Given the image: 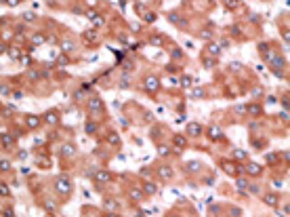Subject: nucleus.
<instances>
[{"instance_id": "nucleus-1", "label": "nucleus", "mask_w": 290, "mask_h": 217, "mask_svg": "<svg viewBox=\"0 0 290 217\" xmlns=\"http://www.w3.org/2000/svg\"><path fill=\"white\" fill-rule=\"evenodd\" d=\"M57 190H61L63 194L70 192V181H67V177H59V179H57Z\"/></svg>"}, {"instance_id": "nucleus-2", "label": "nucleus", "mask_w": 290, "mask_h": 217, "mask_svg": "<svg viewBox=\"0 0 290 217\" xmlns=\"http://www.w3.org/2000/svg\"><path fill=\"white\" fill-rule=\"evenodd\" d=\"M145 88H147L149 93L156 91V88H158V78H156V76H149V78L145 80Z\"/></svg>"}, {"instance_id": "nucleus-3", "label": "nucleus", "mask_w": 290, "mask_h": 217, "mask_svg": "<svg viewBox=\"0 0 290 217\" xmlns=\"http://www.w3.org/2000/svg\"><path fill=\"white\" fill-rule=\"evenodd\" d=\"M88 108H90L93 112H101V108H103V103H101V99H97V97H93V99L88 101Z\"/></svg>"}, {"instance_id": "nucleus-4", "label": "nucleus", "mask_w": 290, "mask_h": 217, "mask_svg": "<svg viewBox=\"0 0 290 217\" xmlns=\"http://www.w3.org/2000/svg\"><path fill=\"white\" fill-rule=\"evenodd\" d=\"M158 175H160L162 179H170V177H172V169H170V167H160V169H158Z\"/></svg>"}, {"instance_id": "nucleus-5", "label": "nucleus", "mask_w": 290, "mask_h": 217, "mask_svg": "<svg viewBox=\"0 0 290 217\" xmlns=\"http://www.w3.org/2000/svg\"><path fill=\"white\" fill-rule=\"evenodd\" d=\"M263 200H265L267 205H271V207H275V205H278V196H275V194H265V196H263Z\"/></svg>"}, {"instance_id": "nucleus-6", "label": "nucleus", "mask_w": 290, "mask_h": 217, "mask_svg": "<svg viewBox=\"0 0 290 217\" xmlns=\"http://www.w3.org/2000/svg\"><path fill=\"white\" fill-rule=\"evenodd\" d=\"M38 125H40V118H36V116H28V127L36 129Z\"/></svg>"}, {"instance_id": "nucleus-7", "label": "nucleus", "mask_w": 290, "mask_h": 217, "mask_svg": "<svg viewBox=\"0 0 290 217\" xmlns=\"http://www.w3.org/2000/svg\"><path fill=\"white\" fill-rule=\"evenodd\" d=\"M187 133H189V135H200V125H189V127H187Z\"/></svg>"}, {"instance_id": "nucleus-8", "label": "nucleus", "mask_w": 290, "mask_h": 217, "mask_svg": "<svg viewBox=\"0 0 290 217\" xmlns=\"http://www.w3.org/2000/svg\"><path fill=\"white\" fill-rule=\"evenodd\" d=\"M248 173L259 175V173H261V167H259V165H254V162H250V165H248Z\"/></svg>"}, {"instance_id": "nucleus-9", "label": "nucleus", "mask_w": 290, "mask_h": 217, "mask_svg": "<svg viewBox=\"0 0 290 217\" xmlns=\"http://www.w3.org/2000/svg\"><path fill=\"white\" fill-rule=\"evenodd\" d=\"M32 42H34V44H42V42H44V36H42V34H36V36L32 38Z\"/></svg>"}, {"instance_id": "nucleus-10", "label": "nucleus", "mask_w": 290, "mask_h": 217, "mask_svg": "<svg viewBox=\"0 0 290 217\" xmlns=\"http://www.w3.org/2000/svg\"><path fill=\"white\" fill-rule=\"evenodd\" d=\"M145 192H147V194H156L158 190H156V185H152V183H147V185H145Z\"/></svg>"}, {"instance_id": "nucleus-11", "label": "nucleus", "mask_w": 290, "mask_h": 217, "mask_svg": "<svg viewBox=\"0 0 290 217\" xmlns=\"http://www.w3.org/2000/svg\"><path fill=\"white\" fill-rule=\"evenodd\" d=\"M93 19H95V28H99V25H103V17H99V15H95Z\"/></svg>"}, {"instance_id": "nucleus-12", "label": "nucleus", "mask_w": 290, "mask_h": 217, "mask_svg": "<svg viewBox=\"0 0 290 217\" xmlns=\"http://www.w3.org/2000/svg\"><path fill=\"white\" fill-rule=\"evenodd\" d=\"M46 120H48V122L53 125V122L57 120V114H55V112H48V116H46Z\"/></svg>"}, {"instance_id": "nucleus-13", "label": "nucleus", "mask_w": 290, "mask_h": 217, "mask_svg": "<svg viewBox=\"0 0 290 217\" xmlns=\"http://www.w3.org/2000/svg\"><path fill=\"white\" fill-rule=\"evenodd\" d=\"M174 141H177V145H181V148L185 145V137H181V135H177V137H174Z\"/></svg>"}, {"instance_id": "nucleus-14", "label": "nucleus", "mask_w": 290, "mask_h": 217, "mask_svg": "<svg viewBox=\"0 0 290 217\" xmlns=\"http://www.w3.org/2000/svg\"><path fill=\"white\" fill-rule=\"evenodd\" d=\"M63 154H65V156L74 154V148H72V145H63Z\"/></svg>"}, {"instance_id": "nucleus-15", "label": "nucleus", "mask_w": 290, "mask_h": 217, "mask_svg": "<svg viewBox=\"0 0 290 217\" xmlns=\"http://www.w3.org/2000/svg\"><path fill=\"white\" fill-rule=\"evenodd\" d=\"M233 156L242 160V158H246V152H242V150H236V152H233Z\"/></svg>"}, {"instance_id": "nucleus-16", "label": "nucleus", "mask_w": 290, "mask_h": 217, "mask_svg": "<svg viewBox=\"0 0 290 217\" xmlns=\"http://www.w3.org/2000/svg\"><path fill=\"white\" fill-rule=\"evenodd\" d=\"M107 177H109V175L103 173V171H101V173H97V179H99V181H107Z\"/></svg>"}, {"instance_id": "nucleus-17", "label": "nucleus", "mask_w": 290, "mask_h": 217, "mask_svg": "<svg viewBox=\"0 0 290 217\" xmlns=\"http://www.w3.org/2000/svg\"><path fill=\"white\" fill-rule=\"evenodd\" d=\"M141 194H143V192H139V190H132V192H130V196H132L135 200H139V198H141Z\"/></svg>"}, {"instance_id": "nucleus-18", "label": "nucleus", "mask_w": 290, "mask_h": 217, "mask_svg": "<svg viewBox=\"0 0 290 217\" xmlns=\"http://www.w3.org/2000/svg\"><path fill=\"white\" fill-rule=\"evenodd\" d=\"M225 4H227L229 8H236V6H238V0H225Z\"/></svg>"}, {"instance_id": "nucleus-19", "label": "nucleus", "mask_w": 290, "mask_h": 217, "mask_svg": "<svg viewBox=\"0 0 290 217\" xmlns=\"http://www.w3.org/2000/svg\"><path fill=\"white\" fill-rule=\"evenodd\" d=\"M210 135H212V137H219V135H221V131L217 129V127H210Z\"/></svg>"}, {"instance_id": "nucleus-20", "label": "nucleus", "mask_w": 290, "mask_h": 217, "mask_svg": "<svg viewBox=\"0 0 290 217\" xmlns=\"http://www.w3.org/2000/svg\"><path fill=\"white\" fill-rule=\"evenodd\" d=\"M208 51H210V53H214V55H217V53H219V46H217V44H208Z\"/></svg>"}, {"instance_id": "nucleus-21", "label": "nucleus", "mask_w": 290, "mask_h": 217, "mask_svg": "<svg viewBox=\"0 0 290 217\" xmlns=\"http://www.w3.org/2000/svg\"><path fill=\"white\" fill-rule=\"evenodd\" d=\"M2 141H4V145H6V143L13 141V137H11V135H2Z\"/></svg>"}, {"instance_id": "nucleus-22", "label": "nucleus", "mask_w": 290, "mask_h": 217, "mask_svg": "<svg viewBox=\"0 0 290 217\" xmlns=\"http://www.w3.org/2000/svg\"><path fill=\"white\" fill-rule=\"evenodd\" d=\"M109 139H112V143H114V145H118V135H116V133H112V135H109Z\"/></svg>"}, {"instance_id": "nucleus-23", "label": "nucleus", "mask_w": 290, "mask_h": 217, "mask_svg": "<svg viewBox=\"0 0 290 217\" xmlns=\"http://www.w3.org/2000/svg\"><path fill=\"white\" fill-rule=\"evenodd\" d=\"M105 207H107V209H116V202H114V200H105Z\"/></svg>"}, {"instance_id": "nucleus-24", "label": "nucleus", "mask_w": 290, "mask_h": 217, "mask_svg": "<svg viewBox=\"0 0 290 217\" xmlns=\"http://www.w3.org/2000/svg\"><path fill=\"white\" fill-rule=\"evenodd\" d=\"M86 131H88V133H95V122H88V125H86Z\"/></svg>"}, {"instance_id": "nucleus-25", "label": "nucleus", "mask_w": 290, "mask_h": 217, "mask_svg": "<svg viewBox=\"0 0 290 217\" xmlns=\"http://www.w3.org/2000/svg\"><path fill=\"white\" fill-rule=\"evenodd\" d=\"M158 152H160L162 156H166V154H168V148H166V145H162V148H158Z\"/></svg>"}, {"instance_id": "nucleus-26", "label": "nucleus", "mask_w": 290, "mask_h": 217, "mask_svg": "<svg viewBox=\"0 0 290 217\" xmlns=\"http://www.w3.org/2000/svg\"><path fill=\"white\" fill-rule=\"evenodd\" d=\"M23 19H25V21H32V19H34V13H25Z\"/></svg>"}, {"instance_id": "nucleus-27", "label": "nucleus", "mask_w": 290, "mask_h": 217, "mask_svg": "<svg viewBox=\"0 0 290 217\" xmlns=\"http://www.w3.org/2000/svg\"><path fill=\"white\" fill-rule=\"evenodd\" d=\"M194 97H204V91H202V88H198V91H194Z\"/></svg>"}, {"instance_id": "nucleus-28", "label": "nucleus", "mask_w": 290, "mask_h": 217, "mask_svg": "<svg viewBox=\"0 0 290 217\" xmlns=\"http://www.w3.org/2000/svg\"><path fill=\"white\" fill-rule=\"evenodd\" d=\"M72 48H74V44H72V42H65V44H63V51H72Z\"/></svg>"}, {"instance_id": "nucleus-29", "label": "nucleus", "mask_w": 290, "mask_h": 217, "mask_svg": "<svg viewBox=\"0 0 290 217\" xmlns=\"http://www.w3.org/2000/svg\"><path fill=\"white\" fill-rule=\"evenodd\" d=\"M250 114H254V116H256V114H259V108H256V105H250Z\"/></svg>"}, {"instance_id": "nucleus-30", "label": "nucleus", "mask_w": 290, "mask_h": 217, "mask_svg": "<svg viewBox=\"0 0 290 217\" xmlns=\"http://www.w3.org/2000/svg\"><path fill=\"white\" fill-rule=\"evenodd\" d=\"M95 15H97V13H95V11H86V17H88V19H93V17H95Z\"/></svg>"}, {"instance_id": "nucleus-31", "label": "nucleus", "mask_w": 290, "mask_h": 217, "mask_svg": "<svg viewBox=\"0 0 290 217\" xmlns=\"http://www.w3.org/2000/svg\"><path fill=\"white\" fill-rule=\"evenodd\" d=\"M59 63H61V65H65V63H67V57H65V55H63V57H59Z\"/></svg>"}, {"instance_id": "nucleus-32", "label": "nucleus", "mask_w": 290, "mask_h": 217, "mask_svg": "<svg viewBox=\"0 0 290 217\" xmlns=\"http://www.w3.org/2000/svg\"><path fill=\"white\" fill-rule=\"evenodd\" d=\"M202 38H210V32H208V30H202Z\"/></svg>"}, {"instance_id": "nucleus-33", "label": "nucleus", "mask_w": 290, "mask_h": 217, "mask_svg": "<svg viewBox=\"0 0 290 217\" xmlns=\"http://www.w3.org/2000/svg\"><path fill=\"white\" fill-rule=\"evenodd\" d=\"M0 194H8V188H4V185H0Z\"/></svg>"}, {"instance_id": "nucleus-34", "label": "nucleus", "mask_w": 290, "mask_h": 217, "mask_svg": "<svg viewBox=\"0 0 290 217\" xmlns=\"http://www.w3.org/2000/svg\"><path fill=\"white\" fill-rule=\"evenodd\" d=\"M17 2H19V0H6V4H11V6H15Z\"/></svg>"}, {"instance_id": "nucleus-35", "label": "nucleus", "mask_w": 290, "mask_h": 217, "mask_svg": "<svg viewBox=\"0 0 290 217\" xmlns=\"http://www.w3.org/2000/svg\"><path fill=\"white\" fill-rule=\"evenodd\" d=\"M107 217H116V215H107Z\"/></svg>"}]
</instances>
